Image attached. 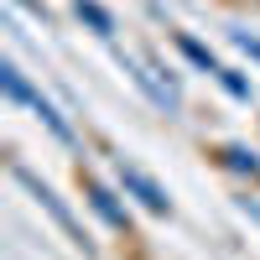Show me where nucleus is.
<instances>
[{
  "label": "nucleus",
  "mask_w": 260,
  "mask_h": 260,
  "mask_svg": "<svg viewBox=\"0 0 260 260\" xmlns=\"http://www.w3.org/2000/svg\"><path fill=\"white\" fill-rule=\"evenodd\" d=\"M11 177H16L21 187H26V192H31V203H37L42 213H47V219H52V224H57L62 234H68V245H73V250H83V255H89V260L99 255V245L89 240V229H83V224H78V213H73L68 203H62V198H57V192H52L47 182H42V177H37V172H31L26 161H11Z\"/></svg>",
  "instance_id": "f257e3e1"
},
{
  "label": "nucleus",
  "mask_w": 260,
  "mask_h": 260,
  "mask_svg": "<svg viewBox=\"0 0 260 260\" xmlns=\"http://www.w3.org/2000/svg\"><path fill=\"white\" fill-rule=\"evenodd\" d=\"M115 62L130 73V83H136V89L156 104V110L167 115V120H177L182 115V83H172V78H161L156 73V62L151 57H136V52H125V47H115Z\"/></svg>",
  "instance_id": "f03ea898"
},
{
  "label": "nucleus",
  "mask_w": 260,
  "mask_h": 260,
  "mask_svg": "<svg viewBox=\"0 0 260 260\" xmlns=\"http://www.w3.org/2000/svg\"><path fill=\"white\" fill-rule=\"evenodd\" d=\"M78 187H83V203H89L99 219H104V229H115V234H125V240H136V219H130L125 187H110V182L89 177V172H78Z\"/></svg>",
  "instance_id": "7ed1b4c3"
},
{
  "label": "nucleus",
  "mask_w": 260,
  "mask_h": 260,
  "mask_svg": "<svg viewBox=\"0 0 260 260\" xmlns=\"http://www.w3.org/2000/svg\"><path fill=\"white\" fill-rule=\"evenodd\" d=\"M115 182L125 187V198L136 203V208H146V213H156V219H172V198H167V187L151 177L146 167H136V161H125V156H115Z\"/></svg>",
  "instance_id": "20e7f679"
},
{
  "label": "nucleus",
  "mask_w": 260,
  "mask_h": 260,
  "mask_svg": "<svg viewBox=\"0 0 260 260\" xmlns=\"http://www.w3.org/2000/svg\"><path fill=\"white\" fill-rule=\"evenodd\" d=\"M213 156H219L224 172H234V177H245V182H260V151H255V146H245V141H224Z\"/></svg>",
  "instance_id": "39448f33"
},
{
  "label": "nucleus",
  "mask_w": 260,
  "mask_h": 260,
  "mask_svg": "<svg viewBox=\"0 0 260 260\" xmlns=\"http://www.w3.org/2000/svg\"><path fill=\"white\" fill-rule=\"evenodd\" d=\"M172 47H177V52H182V57H187V62H192L198 73H208V78L224 68V62L213 57V47H208V42H198L192 31H172Z\"/></svg>",
  "instance_id": "423d86ee"
},
{
  "label": "nucleus",
  "mask_w": 260,
  "mask_h": 260,
  "mask_svg": "<svg viewBox=\"0 0 260 260\" xmlns=\"http://www.w3.org/2000/svg\"><path fill=\"white\" fill-rule=\"evenodd\" d=\"M0 89H6V99H11V104H21V110H31V104L42 99V89H37V83L16 68V62H0Z\"/></svg>",
  "instance_id": "0eeeda50"
},
{
  "label": "nucleus",
  "mask_w": 260,
  "mask_h": 260,
  "mask_svg": "<svg viewBox=\"0 0 260 260\" xmlns=\"http://www.w3.org/2000/svg\"><path fill=\"white\" fill-rule=\"evenodd\" d=\"M73 16H78L99 42H115V31H120L115 16H110V6H99V0H73Z\"/></svg>",
  "instance_id": "6e6552de"
},
{
  "label": "nucleus",
  "mask_w": 260,
  "mask_h": 260,
  "mask_svg": "<svg viewBox=\"0 0 260 260\" xmlns=\"http://www.w3.org/2000/svg\"><path fill=\"white\" fill-rule=\"evenodd\" d=\"M31 115H37L42 125H47V136H52L57 146H78V136H73V125L62 120V110H57L52 99H37V104H31Z\"/></svg>",
  "instance_id": "1a4fd4ad"
},
{
  "label": "nucleus",
  "mask_w": 260,
  "mask_h": 260,
  "mask_svg": "<svg viewBox=\"0 0 260 260\" xmlns=\"http://www.w3.org/2000/svg\"><path fill=\"white\" fill-rule=\"evenodd\" d=\"M213 83H219L229 99H240V104H250V99H255V83H250L240 68H219V73H213Z\"/></svg>",
  "instance_id": "9d476101"
},
{
  "label": "nucleus",
  "mask_w": 260,
  "mask_h": 260,
  "mask_svg": "<svg viewBox=\"0 0 260 260\" xmlns=\"http://www.w3.org/2000/svg\"><path fill=\"white\" fill-rule=\"evenodd\" d=\"M229 42L255 62V68H260V31H250V26H229Z\"/></svg>",
  "instance_id": "9b49d317"
},
{
  "label": "nucleus",
  "mask_w": 260,
  "mask_h": 260,
  "mask_svg": "<svg viewBox=\"0 0 260 260\" xmlns=\"http://www.w3.org/2000/svg\"><path fill=\"white\" fill-rule=\"evenodd\" d=\"M234 208H240L250 224H260V198H250V192H234Z\"/></svg>",
  "instance_id": "f8f14e48"
},
{
  "label": "nucleus",
  "mask_w": 260,
  "mask_h": 260,
  "mask_svg": "<svg viewBox=\"0 0 260 260\" xmlns=\"http://www.w3.org/2000/svg\"><path fill=\"white\" fill-rule=\"evenodd\" d=\"M11 6H21V11H26V16H37L42 26H52V11L42 6V0H11Z\"/></svg>",
  "instance_id": "ddd939ff"
}]
</instances>
